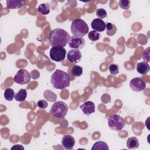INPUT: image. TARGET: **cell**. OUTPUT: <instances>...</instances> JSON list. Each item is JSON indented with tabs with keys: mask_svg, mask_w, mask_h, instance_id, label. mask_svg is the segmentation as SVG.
Listing matches in <instances>:
<instances>
[{
	"mask_svg": "<svg viewBox=\"0 0 150 150\" xmlns=\"http://www.w3.org/2000/svg\"><path fill=\"white\" fill-rule=\"evenodd\" d=\"M68 111L67 105L61 101H55L52 105L49 111L50 114L57 118L64 117Z\"/></svg>",
	"mask_w": 150,
	"mask_h": 150,
	"instance_id": "cell-4",
	"label": "cell"
},
{
	"mask_svg": "<svg viewBox=\"0 0 150 150\" xmlns=\"http://www.w3.org/2000/svg\"><path fill=\"white\" fill-rule=\"evenodd\" d=\"M47 105H48L47 102L45 100H40L38 101L37 103V106L39 108L42 109V110H44L46 108H47Z\"/></svg>",
	"mask_w": 150,
	"mask_h": 150,
	"instance_id": "cell-29",
	"label": "cell"
},
{
	"mask_svg": "<svg viewBox=\"0 0 150 150\" xmlns=\"http://www.w3.org/2000/svg\"><path fill=\"white\" fill-rule=\"evenodd\" d=\"M66 50L60 46L52 47L50 50V57L53 61L57 62H61L63 61L66 57Z\"/></svg>",
	"mask_w": 150,
	"mask_h": 150,
	"instance_id": "cell-6",
	"label": "cell"
},
{
	"mask_svg": "<svg viewBox=\"0 0 150 150\" xmlns=\"http://www.w3.org/2000/svg\"><path fill=\"white\" fill-rule=\"evenodd\" d=\"M75 144V139L70 135H64L62 140V147L65 149H71Z\"/></svg>",
	"mask_w": 150,
	"mask_h": 150,
	"instance_id": "cell-11",
	"label": "cell"
},
{
	"mask_svg": "<svg viewBox=\"0 0 150 150\" xmlns=\"http://www.w3.org/2000/svg\"><path fill=\"white\" fill-rule=\"evenodd\" d=\"M82 55L79 49H71L67 54V58L71 63H77L81 60Z\"/></svg>",
	"mask_w": 150,
	"mask_h": 150,
	"instance_id": "cell-10",
	"label": "cell"
},
{
	"mask_svg": "<svg viewBox=\"0 0 150 150\" xmlns=\"http://www.w3.org/2000/svg\"><path fill=\"white\" fill-rule=\"evenodd\" d=\"M44 97L49 101H54L57 98L56 95L50 90H46L44 92Z\"/></svg>",
	"mask_w": 150,
	"mask_h": 150,
	"instance_id": "cell-23",
	"label": "cell"
},
{
	"mask_svg": "<svg viewBox=\"0 0 150 150\" xmlns=\"http://www.w3.org/2000/svg\"><path fill=\"white\" fill-rule=\"evenodd\" d=\"M109 127L115 131H121L125 127V121L123 118L117 114H113L108 118Z\"/></svg>",
	"mask_w": 150,
	"mask_h": 150,
	"instance_id": "cell-5",
	"label": "cell"
},
{
	"mask_svg": "<svg viewBox=\"0 0 150 150\" xmlns=\"http://www.w3.org/2000/svg\"><path fill=\"white\" fill-rule=\"evenodd\" d=\"M70 76L68 73L60 69H57L53 73L50 79L52 86L56 88L63 90L70 86Z\"/></svg>",
	"mask_w": 150,
	"mask_h": 150,
	"instance_id": "cell-2",
	"label": "cell"
},
{
	"mask_svg": "<svg viewBox=\"0 0 150 150\" xmlns=\"http://www.w3.org/2000/svg\"><path fill=\"white\" fill-rule=\"evenodd\" d=\"M4 97L7 101H12L15 97V93L11 88H7L4 92Z\"/></svg>",
	"mask_w": 150,
	"mask_h": 150,
	"instance_id": "cell-22",
	"label": "cell"
},
{
	"mask_svg": "<svg viewBox=\"0 0 150 150\" xmlns=\"http://www.w3.org/2000/svg\"><path fill=\"white\" fill-rule=\"evenodd\" d=\"M91 26L93 30L98 32H101L106 29V23L102 19L96 18L91 22Z\"/></svg>",
	"mask_w": 150,
	"mask_h": 150,
	"instance_id": "cell-12",
	"label": "cell"
},
{
	"mask_svg": "<svg viewBox=\"0 0 150 150\" xmlns=\"http://www.w3.org/2000/svg\"><path fill=\"white\" fill-rule=\"evenodd\" d=\"M137 70L138 73L142 75H146L149 71V65L148 63L145 62H142L138 63L137 64Z\"/></svg>",
	"mask_w": 150,
	"mask_h": 150,
	"instance_id": "cell-15",
	"label": "cell"
},
{
	"mask_svg": "<svg viewBox=\"0 0 150 150\" xmlns=\"http://www.w3.org/2000/svg\"><path fill=\"white\" fill-rule=\"evenodd\" d=\"M106 33L108 36H111L115 34L117 32V28L115 25L108 22L106 23Z\"/></svg>",
	"mask_w": 150,
	"mask_h": 150,
	"instance_id": "cell-19",
	"label": "cell"
},
{
	"mask_svg": "<svg viewBox=\"0 0 150 150\" xmlns=\"http://www.w3.org/2000/svg\"><path fill=\"white\" fill-rule=\"evenodd\" d=\"M129 87L132 90L139 92L146 88V83L140 77H135L129 81Z\"/></svg>",
	"mask_w": 150,
	"mask_h": 150,
	"instance_id": "cell-8",
	"label": "cell"
},
{
	"mask_svg": "<svg viewBox=\"0 0 150 150\" xmlns=\"http://www.w3.org/2000/svg\"><path fill=\"white\" fill-rule=\"evenodd\" d=\"M30 74L28 70L21 69L17 71L13 77V81L17 84L23 85L30 82Z\"/></svg>",
	"mask_w": 150,
	"mask_h": 150,
	"instance_id": "cell-7",
	"label": "cell"
},
{
	"mask_svg": "<svg viewBox=\"0 0 150 150\" xmlns=\"http://www.w3.org/2000/svg\"><path fill=\"white\" fill-rule=\"evenodd\" d=\"M27 97V91L25 88L20 89L15 94V99L17 101L23 102Z\"/></svg>",
	"mask_w": 150,
	"mask_h": 150,
	"instance_id": "cell-16",
	"label": "cell"
},
{
	"mask_svg": "<svg viewBox=\"0 0 150 150\" xmlns=\"http://www.w3.org/2000/svg\"><path fill=\"white\" fill-rule=\"evenodd\" d=\"M71 73L74 77H80L83 74V68L78 65H74L71 69Z\"/></svg>",
	"mask_w": 150,
	"mask_h": 150,
	"instance_id": "cell-21",
	"label": "cell"
},
{
	"mask_svg": "<svg viewBox=\"0 0 150 150\" xmlns=\"http://www.w3.org/2000/svg\"><path fill=\"white\" fill-rule=\"evenodd\" d=\"M70 34L62 28L52 30L49 36V41L52 47L60 46L64 47L69 43Z\"/></svg>",
	"mask_w": 150,
	"mask_h": 150,
	"instance_id": "cell-1",
	"label": "cell"
},
{
	"mask_svg": "<svg viewBox=\"0 0 150 150\" xmlns=\"http://www.w3.org/2000/svg\"><path fill=\"white\" fill-rule=\"evenodd\" d=\"M96 15L99 19H103L105 18L107 15V13L106 11L103 8H98L96 11Z\"/></svg>",
	"mask_w": 150,
	"mask_h": 150,
	"instance_id": "cell-26",
	"label": "cell"
},
{
	"mask_svg": "<svg viewBox=\"0 0 150 150\" xmlns=\"http://www.w3.org/2000/svg\"><path fill=\"white\" fill-rule=\"evenodd\" d=\"M11 150L12 149H24V148L21 145H15L13 146L11 148Z\"/></svg>",
	"mask_w": 150,
	"mask_h": 150,
	"instance_id": "cell-30",
	"label": "cell"
},
{
	"mask_svg": "<svg viewBox=\"0 0 150 150\" xmlns=\"http://www.w3.org/2000/svg\"><path fill=\"white\" fill-rule=\"evenodd\" d=\"M83 112L86 115H90L95 111V104L93 102L88 101L80 106Z\"/></svg>",
	"mask_w": 150,
	"mask_h": 150,
	"instance_id": "cell-13",
	"label": "cell"
},
{
	"mask_svg": "<svg viewBox=\"0 0 150 150\" xmlns=\"http://www.w3.org/2000/svg\"><path fill=\"white\" fill-rule=\"evenodd\" d=\"M88 26L81 19L74 20L71 25V32L73 36L82 38L88 33Z\"/></svg>",
	"mask_w": 150,
	"mask_h": 150,
	"instance_id": "cell-3",
	"label": "cell"
},
{
	"mask_svg": "<svg viewBox=\"0 0 150 150\" xmlns=\"http://www.w3.org/2000/svg\"><path fill=\"white\" fill-rule=\"evenodd\" d=\"M101 149V150H108L109 148L107 143L103 141H98L94 144L91 148V150Z\"/></svg>",
	"mask_w": 150,
	"mask_h": 150,
	"instance_id": "cell-20",
	"label": "cell"
},
{
	"mask_svg": "<svg viewBox=\"0 0 150 150\" xmlns=\"http://www.w3.org/2000/svg\"><path fill=\"white\" fill-rule=\"evenodd\" d=\"M149 47H147L146 49H145L142 53V59L144 60V61L146 63H149L150 62V59H149Z\"/></svg>",
	"mask_w": 150,
	"mask_h": 150,
	"instance_id": "cell-28",
	"label": "cell"
},
{
	"mask_svg": "<svg viewBox=\"0 0 150 150\" xmlns=\"http://www.w3.org/2000/svg\"><path fill=\"white\" fill-rule=\"evenodd\" d=\"M130 1L129 0H120L119 1L120 6L124 10L128 9L130 6Z\"/></svg>",
	"mask_w": 150,
	"mask_h": 150,
	"instance_id": "cell-27",
	"label": "cell"
},
{
	"mask_svg": "<svg viewBox=\"0 0 150 150\" xmlns=\"http://www.w3.org/2000/svg\"><path fill=\"white\" fill-rule=\"evenodd\" d=\"M127 146L129 149H136L139 146V142L138 139L132 137L129 138L127 141Z\"/></svg>",
	"mask_w": 150,
	"mask_h": 150,
	"instance_id": "cell-17",
	"label": "cell"
},
{
	"mask_svg": "<svg viewBox=\"0 0 150 150\" xmlns=\"http://www.w3.org/2000/svg\"><path fill=\"white\" fill-rule=\"evenodd\" d=\"M69 46L73 49H81L84 47L85 40L83 38L70 36L69 41Z\"/></svg>",
	"mask_w": 150,
	"mask_h": 150,
	"instance_id": "cell-9",
	"label": "cell"
},
{
	"mask_svg": "<svg viewBox=\"0 0 150 150\" xmlns=\"http://www.w3.org/2000/svg\"><path fill=\"white\" fill-rule=\"evenodd\" d=\"M110 73L112 75H116L119 73V66L117 64L112 63L108 67Z\"/></svg>",
	"mask_w": 150,
	"mask_h": 150,
	"instance_id": "cell-25",
	"label": "cell"
},
{
	"mask_svg": "<svg viewBox=\"0 0 150 150\" xmlns=\"http://www.w3.org/2000/svg\"><path fill=\"white\" fill-rule=\"evenodd\" d=\"M38 11L39 13L43 15H46L50 12V5L49 4H42L39 5Z\"/></svg>",
	"mask_w": 150,
	"mask_h": 150,
	"instance_id": "cell-18",
	"label": "cell"
},
{
	"mask_svg": "<svg viewBox=\"0 0 150 150\" xmlns=\"http://www.w3.org/2000/svg\"><path fill=\"white\" fill-rule=\"evenodd\" d=\"M100 33L94 30L90 31L88 33V39L93 42H96L98 40L100 39Z\"/></svg>",
	"mask_w": 150,
	"mask_h": 150,
	"instance_id": "cell-24",
	"label": "cell"
},
{
	"mask_svg": "<svg viewBox=\"0 0 150 150\" xmlns=\"http://www.w3.org/2000/svg\"><path fill=\"white\" fill-rule=\"evenodd\" d=\"M25 5L24 1L19 0H7L6 7L8 9H19Z\"/></svg>",
	"mask_w": 150,
	"mask_h": 150,
	"instance_id": "cell-14",
	"label": "cell"
}]
</instances>
